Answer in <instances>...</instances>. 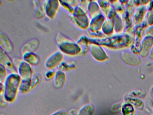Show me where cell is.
I'll use <instances>...</instances> for the list:
<instances>
[{
  "instance_id": "1",
  "label": "cell",
  "mask_w": 153,
  "mask_h": 115,
  "mask_svg": "<svg viewBox=\"0 0 153 115\" xmlns=\"http://www.w3.org/2000/svg\"><path fill=\"white\" fill-rule=\"evenodd\" d=\"M21 82L20 76L16 73L10 75L5 81L4 98L6 101L13 102L16 98Z\"/></svg>"
},
{
  "instance_id": "2",
  "label": "cell",
  "mask_w": 153,
  "mask_h": 115,
  "mask_svg": "<svg viewBox=\"0 0 153 115\" xmlns=\"http://www.w3.org/2000/svg\"><path fill=\"white\" fill-rule=\"evenodd\" d=\"M59 48L62 51L67 55H78L81 51L79 46L72 42L70 40H63L62 42H58Z\"/></svg>"
},
{
  "instance_id": "3",
  "label": "cell",
  "mask_w": 153,
  "mask_h": 115,
  "mask_svg": "<svg viewBox=\"0 0 153 115\" xmlns=\"http://www.w3.org/2000/svg\"><path fill=\"white\" fill-rule=\"evenodd\" d=\"M153 46V37L145 36L140 44V55L141 57L145 58L149 56L150 50Z\"/></svg>"
},
{
  "instance_id": "4",
  "label": "cell",
  "mask_w": 153,
  "mask_h": 115,
  "mask_svg": "<svg viewBox=\"0 0 153 115\" xmlns=\"http://www.w3.org/2000/svg\"><path fill=\"white\" fill-rule=\"evenodd\" d=\"M121 59L124 63L131 66H137L141 64L140 58L130 52L124 51L121 54Z\"/></svg>"
},
{
  "instance_id": "5",
  "label": "cell",
  "mask_w": 153,
  "mask_h": 115,
  "mask_svg": "<svg viewBox=\"0 0 153 115\" xmlns=\"http://www.w3.org/2000/svg\"><path fill=\"white\" fill-rule=\"evenodd\" d=\"M1 65L13 73L17 72L13 62L4 50L1 48Z\"/></svg>"
},
{
  "instance_id": "6",
  "label": "cell",
  "mask_w": 153,
  "mask_h": 115,
  "mask_svg": "<svg viewBox=\"0 0 153 115\" xmlns=\"http://www.w3.org/2000/svg\"><path fill=\"white\" fill-rule=\"evenodd\" d=\"M63 56L59 52H56L50 56L46 59L45 66L46 67L52 69L58 65L62 61Z\"/></svg>"
},
{
  "instance_id": "7",
  "label": "cell",
  "mask_w": 153,
  "mask_h": 115,
  "mask_svg": "<svg viewBox=\"0 0 153 115\" xmlns=\"http://www.w3.org/2000/svg\"><path fill=\"white\" fill-rule=\"evenodd\" d=\"M19 72L23 80L32 79V70L29 64L25 61H22L19 66Z\"/></svg>"
},
{
  "instance_id": "8",
  "label": "cell",
  "mask_w": 153,
  "mask_h": 115,
  "mask_svg": "<svg viewBox=\"0 0 153 115\" xmlns=\"http://www.w3.org/2000/svg\"><path fill=\"white\" fill-rule=\"evenodd\" d=\"M91 52L93 57L97 60L99 61H103L108 58L107 55L102 48L95 44L91 45Z\"/></svg>"
},
{
  "instance_id": "9",
  "label": "cell",
  "mask_w": 153,
  "mask_h": 115,
  "mask_svg": "<svg viewBox=\"0 0 153 115\" xmlns=\"http://www.w3.org/2000/svg\"><path fill=\"white\" fill-rule=\"evenodd\" d=\"M146 6L141 5L138 7L134 12L133 18V22L137 26L142 23L145 14H146Z\"/></svg>"
},
{
  "instance_id": "10",
  "label": "cell",
  "mask_w": 153,
  "mask_h": 115,
  "mask_svg": "<svg viewBox=\"0 0 153 115\" xmlns=\"http://www.w3.org/2000/svg\"><path fill=\"white\" fill-rule=\"evenodd\" d=\"M58 1H47L45 6V12L50 18H53L59 8Z\"/></svg>"
},
{
  "instance_id": "11",
  "label": "cell",
  "mask_w": 153,
  "mask_h": 115,
  "mask_svg": "<svg viewBox=\"0 0 153 115\" xmlns=\"http://www.w3.org/2000/svg\"><path fill=\"white\" fill-rule=\"evenodd\" d=\"M40 42L37 40H30L28 43L25 44L22 49L23 55L27 53H33L37 50L39 47Z\"/></svg>"
},
{
  "instance_id": "12",
  "label": "cell",
  "mask_w": 153,
  "mask_h": 115,
  "mask_svg": "<svg viewBox=\"0 0 153 115\" xmlns=\"http://www.w3.org/2000/svg\"><path fill=\"white\" fill-rule=\"evenodd\" d=\"M1 48L8 52H12L14 50V46L8 37L4 34H1Z\"/></svg>"
},
{
  "instance_id": "13",
  "label": "cell",
  "mask_w": 153,
  "mask_h": 115,
  "mask_svg": "<svg viewBox=\"0 0 153 115\" xmlns=\"http://www.w3.org/2000/svg\"><path fill=\"white\" fill-rule=\"evenodd\" d=\"M105 18L101 14L95 16L94 19L91 21L90 23V27L92 31H96L100 29L102 24L104 23Z\"/></svg>"
},
{
  "instance_id": "14",
  "label": "cell",
  "mask_w": 153,
  "mask_h": 115,
  "mask_svg": "<svg viewBox=\"0 0 153 115\" xmlns=\"http://www.w3.org/2000/svg\"><path fill=\"white\" fill-rule=\"evenodd\" d=\"M135 29L134 28H131L127 29V31L124 36V43L128 46H132L134 41H135Z\"/></svg>"
},
{
  "instance_id": "15",
  "label": "cell",
  "mask_w": 153,
  "mask_h": 115,
  "mask_svg": "<svg viewBox=\"0 0 153 115\" xmlns=\"http://www.w3.org/2000/svg\"><path fill=\"white\" fill-rule=\"evenodd\" d=\"M66 81V75L64 73L61 71H58L55 75L54 80V85L57 89L62 88Z\"/></svg>"
},
{
  "instance_id": "16",
  "label": "cell",
  "mask_w": 153,
  "mask_h": 115,
  "mask_svg": "<svg viewBox=\"0 0 153 115\" xmlns=\"http://www.w3.org/2000/svg\"><path fill=\"white\" fill-rule=\"evenodd\" d=\"M125 99L128 103L131 104L132 106H134L138 109L142 110L144 108V105L143 102L137 98V97L128 96L125 97Z\"/></svg>"
},
{
  "instance_id": "17",
  "label": "cell",
  "mask_w": 153,
  "mask_h": 115,
  "mask_svg": "<svg viewBox=\"0 0 153 115\" xmlns=\"http://www.w3.org/2000/svg\"><path fill=\"white\" fill-rule=\"evenodd\" d=\"M23 57L25 61L33 65H38L40 62L39 57L34 54H33V53H26L24 54Z\"/></svg>"
},
{
  "instance_id": "18",
  "label": "cell",
  "mask_w": 153,
  "mask_h": 115,
  "mask_svg": "<svg viewBox=\"0 0 153 115\" xmlns=\"http://www.w3.org/2000/svg\"><path fill=\"white\" fill-rule=\"evenodd\" d=\"M95 108L92 104H87L83 106L78 111V115H93Z\"/></svg>"
},
{
  "instance_id": "19",
  "label": "cell",
  "mask_w": 153,
  "mask_h": 115,
  "mask_svg": "<svg viewBox=\"0 0 153 115\" xmlns=\"http://www.w3.org/2000/svg\"><path fill=\"white\" fill-rule=\"evenodd\" d=\"M104 33L110 34L112 33L114 29V22L111 19L106 20L104 22L102 27Z\"/></svg>"
},
{
  "instance_id": "20",
  "label": "cell",
  "mask_w": 153,
  "mask_h": 115,
  "mask_svg": "<svg viewBox=\"0 0 153 115\" xmlns=\"http://www.w3.org/2000/svg\"><path fill=\"white\" fill-rule=\"evenodd\" d=\"M122 111L123 115H133L134 113V108L130 103H126L122 107Z\"/></svg>"
},
{
  "instance_id": "21",
  "label": "cell",
  "mask_w": 153,
  "mask_h": 115,
  "mask_svg": "<svg viewBox=\"0 0 153 115\" xmlns=\"http://www.w3.org/2000/svg\"><path fill=\"white\" fill-rule=\"evenodd\" d=\"M59 67L62 70H69V69L75 68V64L73 63H67L63 62V63H61Z\"/></svg>"
},
{
  "instance_id": "22",
  "label": "cell",
  "mask_w": 153,
  "mask_h": 115,
  "mask_svg": "<svg viewBox=\"0 0 153 115\" xmlns=\"http://www.w3.org/2000/svg\"><path fill=\"white\" fill-rule=\"evenodd\" d=\"M147 21H146L147 23L151 25L153 24V10L149 12L148 14L147 15Z\"/></svg>"
},
{
  "instance_id": "23",
  "label": "cell",
  "mask_w": 153,
  "mask_h": 115,
  "mask_svg": "<svg viewBox=\"0 0 153 115\" xmlns=\"http://www.w3.org/2000/svg\"><path fill=\"white\" fill-rule=\"evenodd\" d=\"M132 94L135 97L141 98H145L146 95V93L140 90L134 91L132 92Z\"/></svg>"
},
{
  "instance_id": "24",
  "label": "cell",
  "mask_w": 153,
  "mask_h": 115,
  "mask_svg": "<svg viewBox=\"0 0 153 115\" xmlns=\"http://www.w3.org/2000/svg\"><path fill=\"white\" fill-rule=\"evenodd\" d=\"M145 36H151L153 37V25H150L146 28L145 31Z\"/></svg>"
},
{
  "instance_id": "25",
  "label": "cell",
  "mask_w": 153,
  "mask_h": 115,
  "mask_svg": "<svg viewBox=\"0 0 153 115\" xmlns=\"http://www.w3.org/2000/svg\"><path fill=\"white\" fill-rule=\"evenodd\" d=\"M121 108V105L120 103H117L113 105L111 108V111L113 112H120Z\"/></svg>"
},
{
  "instance_id": "26",
  "label": "cell",
  "mask_w": 153,
  "mask_h": 115,
  "mask_svg": "<svg viewBox=\"0 0 153 115\" xmlns=\"http://www.w3.org/2000/svg\"><path fill=\"white\" fill-rule=\"evenodd\" d=\"M51 115H68V112L64 110H60L54 112Z\"/></svg>"
},
{
  "instance_id": "27",
  "label": "cell",
  "mask_w": 153,
  "mask_h": 115,
  "mask_svg": "<svg viewBox=\"0 0 153 115\" xmlns=\"http://www.w3.org/2000/svg\"><path fill=\"white\" fill-rule=\"evenodd\" d=\"M54 75V72H53V71H48V72H46V73H45V76H46V78H51Z\"/></svg>"
},
{
  "instance_id": "28",
  "label": "cell",
  "mask_w": 153,
  "mask_h": 115,
  "mask_svg": "<svg viewBox=\"0 0 153 115\" xmlns=\"http://www.w3.org/2000/svg\"><path fill=\"white\" fill-rule=\"evenodd\" d=\"M69 114L70 115H78V112L76 110L72 109L70 111Z\"/></svg>"
},
{
  "instance_id": "29",
  "label": "cell",
  "mask_w": 153,
  "mask_h": 115,
  "mask_svg": "<svg viewBox=\"0 0 153 115\" xmlns=\"http://www.w3.org/2000/svg\"><path fill=\"white\" fill-rule=\"evenodd\" d=\"M149 57L151 60H153V46L150 50L149 55Z\"/></svg>"
},
{
  "instance_id": "30",
  "label": "cell",
  "mask_w": 153,
  "mask_h": 115,
  "mask_svg": "<svg viewBox=\"0 0 153 115\" xmlns=\"http://www.w3.org/2000/svg\"><path fill=\"white\" fill-rule=\"evenodd\" d=\"M150 94L152 95V97H153V86L151 89V92H150Z\"/></svg>"
}]
</instances>
